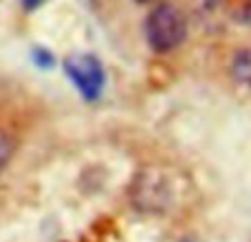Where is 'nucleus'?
I'll return each mask as SVG.
<instances>
[{
    "label": "nucleus",
    "instance_id": "obj_3",
    "mask_svg": "<svg viewBox=\"0 0 251 242\" xmlns=\"http://www.w3.org/2000/svg\"><path fill=\"white\" fill-rule=\"evenodd\" d=\"M229 71H231V77H234L236 82H240V84H245V86L251 88V47L240 48V51L234 53Z\"/></svg>",
    "mask_w": 251,
    "mask_h": 242
},
{
    "label": "nucleus",
    "instance_id": "obj_6",
    "mask_svg": "<svg viewBox=\"0 0 251 242\" xmlns=\"http://www.w3.org/2000/svg\"><path fill=\"white\" fill-rule=\"evenodd\" d=\"M44 2H47V0H20V4H22L25 11H35V9H40Z\"/></svg>",
    "mask_w": 251,
    "mask_h": 242
},
{
    "label": "nucleus",
    "instance_id": "obj_4",
    "mask_svg": "<svg viewBox=\"0 0 251 242\" xmlns=\"http://www.w3.org/2000/svg\"><path fill=\"white\" fill-rule=\"evenodd\" d=\"M13 154H16V141L7 130L0 128V174L7 169V165L11 163Z\"/></svg>",
    "mask_w": 251,
    "mask_h": 242
},
{
    "label": "nucleus",
    "instance_id": "obj_1",
    "mask_svg": "<svg viewBox=\"0 0 251 242\" xmlns=\"http://www.w3.org/2000/svg\"><path fill=\"white\" fill-rule=\"evenodd\" d=\"M187 35V22L183 11L172 2H161L152 7L146 18V40L152 51L170 53Z\"/></svg>",
    "mask_w": 251,
    "mask_h": 242
},
{
    "label": "nucleus",
    "instance_id": "obj_5",
    "mask_svg": "<svg viewBox=\"0 0 251 242\" xmlns=\"http://www.w3.org/2000/svg\"><path fill=\"white\" fill-rule=\"evenodd\" d=\"M33 62L38 66H42V69H49V66H53V55L51 53H47L44 48H33Z\"/></svg>",
    "mask_w": 251,
    "mask_h": 242
},
{
    "label": "nucleus",
    "instance_id": "obj_7",
    "mask_svg": "<svg viewBox=\"0 0 251 242\" xmlns=\"http://www.w3.org/2000/svg\"><path fill=\"white\" fill-rule=\"evenodd\" d=\"M240 18H243L247 24H251V0H247V2L243 4V13H240Z\"/></svg>",
    "mask_w": 251,
    "mask_h": 242
},
{
    "label": "nucleus",
    "instance_id": "obj_8",
    "mask_svg": "<svg viewBox=\"0 0 251 242\" xmlns=\"http://www.w3.org/2000/svg\"><path fill=\"white\" fill-rule=\"evenodd\" d=\"M134 2H141V4H146V2H152V0H134Z\"/></svg>",
    "mask_w": 251,
    "mask_h": 242
},
{
    "label": "nucleus",
    "instance_id": "obj_2",
    "mask_svg": "<svg viewBox=\"0 0 251 242\" xmlns=\"http://www.w3.org/2000/svg\"><path fill=\"white\" fill-rule=\"evenodd\" d=\"M64 71L69 75V79L75 84V88L79 91V95L86 101L100 99L101 91H104V66L95 55L88 53H79V55H71L64 60Z\"/></svg>",
    "mask_w": 251,
    "mask_h": 242
}]
</instances>
